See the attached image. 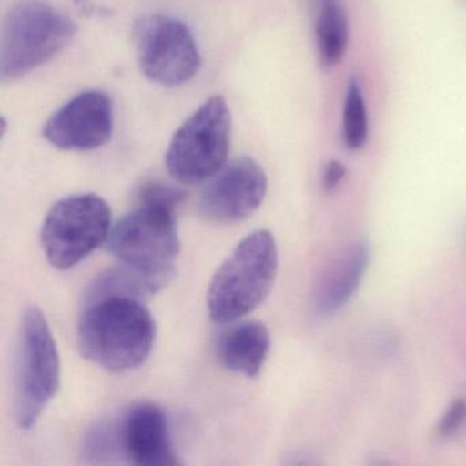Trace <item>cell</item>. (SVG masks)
<instances>
[{
  "mask_svg": "<svg viewBox=\"0 0 466 466\" xmlns=\"http://www.w3.org/2000/svg\"><path fill=\"white\" fill-rule=\"evenodd\" d=\"M466 421V400L458 398L447 408L438 425L441 436H450Z\"/></svg>",
  "mask_w": 466,
  "mask_h": 466,
  "instance_id": "ac0fdd59",
  "label": "cell"
},
{
  "mask_svg": "<svg viewBox=\"0 0 466 466\" xmlns=\"http://www.w3.org/2000/svg\"><path fill=\"white\" fill-rule=\"evenodd\" d=\"M316 43L321 65L332 67L342 59L349 42V24L338 0H316Z\"/></svg>",
  "mask_w": 466,
  "mask_h": 466,
  "instance_id": "5bb4252c",
  "label": "cell"
},
{
  "mask_svg": "<svg viewBox=\"0 0 466 466\" xmlns=\"http://www.w3.org/2000/svg\"><path fill=\"white\" fill-rule=\"evenodd\" d=\"M157 326L140 299L105 296L86 301L77 342L89 361L110 372L140 367L151 353Z\"/></svg>",
  "mask_w": 466,
  "mask_h": 466,
  "instance_id": "6da1fadb",
  "label": "cell"
},
{
  "mask_svg": "<svg viewBox=\"0 0 466 466\" xmlns=\"http://www.w3.org/2000/svg\"><path fill=\"white\" fill-rule=\"evenodd\" d=\"M17 357L15 421L23 430H31L61 386L58 348L39 308H28L24 313Z\"/></svg>",
  "mask_w": 466,
  "mask_h": 466,
  "instance_id": "5b68a950",
  "label": "cell"
},
{
  "mask_svg": "<svg viewBox=\"0 0 466 466\" xmlns=\"http://www.w3.org/2000/svg\"><path fill=\"white\" fill-rule=\"evenodd\" d=\"M111 233V208L94 193L69 196L54 204L42 228V245L48 263L69 269L88 258Z\"/></svg>",
  "mask_w": 466,
  "mask_h": 466,
  "instance_id": "52a82bcc",
  "label": "cell"
},
{
  "mask_svg": "<svg viewBox=\"0 0 466 466\" xmlns=\"http://www.w3.org/2000/svg\"><path fill=\"white\" fill-rule=\"evenodd\" d=\"M346 176V167L338 160L327 163L323 171V189L331 192L342 182Z\"/></svg>",
  "mask_w": 466,
  "mask_h": 466,
  "instance_id": "d6986e66",
  "label": "cell"
},
{
  "mask_svg": "<svg viewBox=\"0 0 466 466\" xmlns=\"http://www.w3.org/2000/svg\"><path fill=\"white\" fill-rule=\"evenodd\" d=\"M268 189L266 171L256 160L239 157L225 166L200 198L204 217L217 223H236L261 206Z\"/></svg>",
  "mask_w": 466,
  "mask_h": 466,
  "instance_id": "30bf717a",
  "label": "cell"
},
{
  "mask_svg": "<svg viewBox=\"0 0 466 466\" xmlns=\"http://www.w3.org/2000/svg\"><path fill=\"white\" fill-rule=\"evenodd\" d=\"M89 0H76V4H80V5H86L88 4Z\"/></svg>",
  "mask_w": 466,
  "mask_h": 466,
  "instance_id": "ffe728a7",
  "label": "cell"
},
{
  "mask_svg": "<svg viewBox=\"0 0 466 466\" xmlns=\"http://www.w3.org/2000/svg\"><path fill=\"white\" fill-rule=\"evenodd\" d=\"M368 113L364 95L356 78L349 83L343 107L342 140L346 148H362L368 140Z\"/></svg>",
  "mask_w": 466,
  "mask_h": 466,
  "instance_id": "9a60e30c",
  "label": "cell"
},
{
  "mask_svg": "<svg viewBox=\"0 0 466 466\" xmlns=\"http://www.w3.org/2000/svg\"><path fill=\"white\" fill-rule=\"evenodd\" d=\"M278 248L268 230L242 239L212 278L207 308L215 323L238 320L268 297L278 272Z\"/></svg>",
  "mask_w": 466,
  "mask_h": 466,
  "instance_id": "7a4b0ae2",
  "label": "cell"
},
{
  "mask_svg": "<svg viewBox=\"0 0 466 466\" xmlns=\"http://www.w3.org/2000/svg\"><path fill=\"white\" fill-rule=\"evenodd\" d=\"M125 457L140 466H174V451L165 411L154 403H137L121 419Z\"/></svg>",
  "mask_w": 466,
  "mask_h": 466,
  "instance_id": "8fae6325",
  "label": "cell"
},
{
  "mask_svg": "<svg viewBox=\"0 0 466 466\" xmlns=\"http://www.w3.org/2000/svg\"><path fill=\"white\" fill-rule=\"evenodd\" d=\"M114 130L113 100L102 91L81 92L53 114L43 127L48 143L64 151L106 146Z\"/></svg>",
  "mask_w": 466,
  "mask_h": 466,
  "instance_id": "9c48e42d",
  "label": "cell"
},
{
  "mask_svg": "<svg viewBox=\"0 0 466 466\" xmlns=\"http://www.w3.org/2000/svg\"><path fill=\"white\" fill-rule=\"evenodd\" d=\"M370 263V248L365 242L349 245L319 280L315 305L320 315L337 312L353 297Z\"/></svg>",
  "mask_w": 466,
  "mask_h": 466,
  "instance_id": "7c38bea8",
  "label": "cell"
},
{
  "mask_svg": "<svg viewBox=\"0 0 466 466\" xmlns=\"http://www.w3.org/2000/svg\"><path fill=\"white\" fill-rule=\"evenodd\" d=\"M138 198L140 203L160 204L176 209V207L184 200V192L160 182H147L141 187Z\"/></svg>",
  "mask_w": 466,
  "mask_h": 466,
  "instance_id": "e0dca14e",
  "label": "cell"
},
{
  "mask_svg": "<svg viewBox=\"0 0 466 466\" xmlns=\"http://www.w3.org/2000/svg\"><path fill=\"white\" fill-rule=\"evenodd\" d=\"M231 113L222 96L203 103L174 133L166 154L173 178L193 185L217 176L228 160Z\"/></svg>",
  "mask_w": 466,
  "mask_h": 466,
  "instance_id": "8992f818",
  "label": "cell"
},
{
  "mask_svg": "<svg viewBox=\"0 0 466 466\" xmlns=\"http://www.w3.org/2000/svg\"><path fill=\"white\" fill-rule=\"evenodd\" d=\"M76 25L43 0H20L7 13L0 40V77H25L72 42Z\"/></svg>",
  "mask_w": 466,
  "mask_h": 466,
  "instance_id": "3957f363",
  "label": "cell"
},
{
  "mask_svg": "<svg viewBox=\"0 0 466 466\" xmlns=\"http://www.w3.org/2000/svg\"><path fill=\"white\" fill-rule=\"evenodd\" d=\"M86 455L91 462H110L116 455H125L121 420L100 421L86 435Z\"/></svg>",
  "mask_w": 466,
  "mask_h": 466,
  "instance_id": "2e32d148",
  "label": "cell"
},
{
  "mask_svg": "<svg viewBox=\"0 0 466 466\" xmlns=\"http://www.w3.org/2000/svg\"><path fill=\"white\" fill-rule=\"evenodd\" d=\"M133 35L138 66L152 83L176 88L189 83L200 69L195 37L182 21L146 15L136 23Z\"/></svg>",
  "mask_w": 466,
  "mask_h": 466,
  "instance_id": "ba28073f",
  "label": "cell"
},
{
  "mask_svg": "<svg viewBox=\"0 0 466 466\" xmlns=\"http://www.w3.org/2000/svg\"><path fill=\"white\" fill-rule=\"evenodd\" d=\"M271 349V335L260 321H245L220 335L217 356L231 372L256 378L266 364Z\"/></svg>",
  "mask_w": 466,
  "mask_h": 466,
  "instance_id": "4fadbf2b",
  "label": "cell"
},
{
  "mask_svg": "<svg viewBox=\"0 0 466 466\" xmlns=\"http://www.w3.org/2000/svg\"><path fill=\"white\" fill-rule=\"evenodd\" d=\"M107 248L122 266L167 282L181 249L174 208L140 203L111 228Z\"/></svg>",
  "mask_w": 466,
  "mask_h": 466,
  "instance_id": "277c9868",
  "label": "cell"
}]
</instances>
